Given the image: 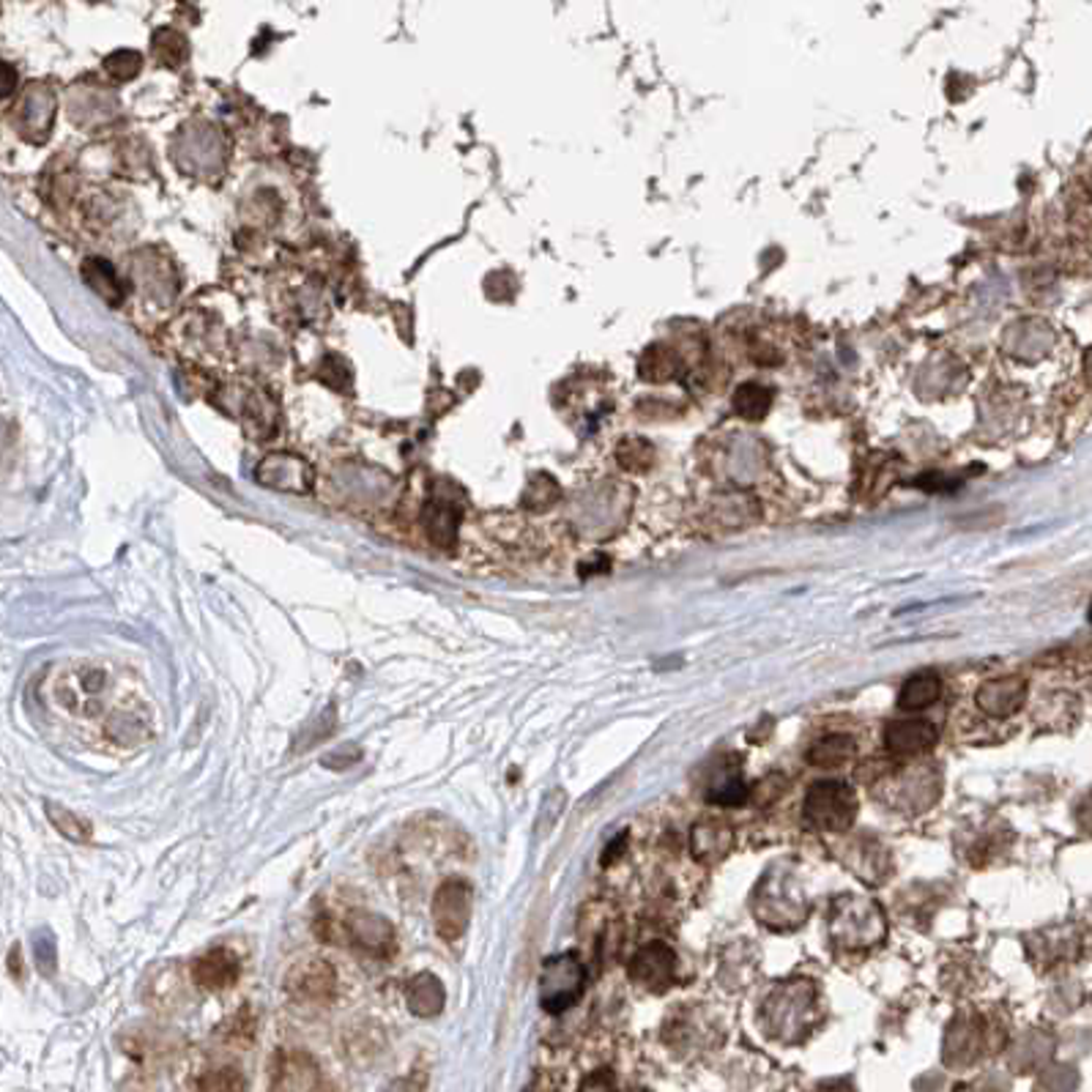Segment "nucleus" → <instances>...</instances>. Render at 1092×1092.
Masks as SVG:
<instances>
[{
  "mask_svg": "<svg viewBox=\"0 0 1092 1092\" xmlns=\"http://www.w3.org/2000/svg\"><path fill=\"white\" fill-rule=\"evenodd\" d=\"M770 405V392L750 383V386H742L740 395H737V411L742 416H761Z\"/></svg>",
  "mask_w": 1092,
  "mask_h": 1092,
  "instance_id": "nucleus-20",
  "label": "nucleus"
},
{
  "mask_svg": "<svg viewBox=\"0 0 1092 1092\" xmlns=\"http://www.w3.org/2000/svg\"><path fill=\"white\" fill-rule=\"evenodd\" d=\"M578 1092H613L611 1073H605V1070H597V1073H592V1076H588L586 1082H583L581 1090H578Z\"/></svg>",
  "mask_w": 1092,
  "mask_h": 1092,
  "instance_id": "nucleus-24",
  "label": "nucleus"
},
{
  "mask_svg": "<svg viewBox=\"0 0 1092 1092\" xmlns=\"http://www.w3.org/2000/svg\"><path fill=\"white\" fill-rule=\"evenodd\" d=\"M405 1000H408V1010H411L413 1016H438L443 1010V1005H447V992H443L441 978H436L433 972H416V975L408 980Z\"/></svg>",
  "mask_w": 1092,
  "mask_h": 1092,
  "instance_id": "nucleus-11",
  "label": "nucleus"
},
{
  "mask_svg": "<svg viewBox=\"0 0 1092 1092\" xmlns=\"http://www.w3.org/2000/svg\"><path fill=\"white\" fill-rule=\"evenodd\" d=\"M105 740L113 748H140L153 737V715L151 707L140 698H123L108 712L105 718Z\"/></svg>",
  "mask_w": 1092,
  "mask_h": 1092,
  "instance_id": "nucleus-6",
  "label": "nucleus"
},
{
  "mask_svg": "<svg viewBox=\"0 0 1092 1092\" xmlns=\"http://www.w3.org/2000/svg\"><path fill=\"white\" fill-rule=\"evenodd\" d=\"M255 1027H258V1022H255L253 1010L241 1008L230 1018H225V1024L220 1027V1035L233 1046H247V1043H253Z\"/></svg>",
  "mask_w": 1092,
  "mask_h": 1092,
  "instance_id": "nucleus-19",
  "label": "nucleus"
},
{
  "mask_svg": "<svg viewBox=\"0 0 1092 1092\" xmlns=\"http://www.w3.org/2000/svg\"><path fill=\"white\" fill-rule=\"evenodd\" d=\"M852 756H855V740L846 734H830L810 748L808 761L816 767H840Z\"/></svg>",
  "mask_w": 1092,
  "mask_h": 1092,
  "instance_id": "nucleus-15",
  "label": "nucleus"
},
{
  "mask_svg": "<svg viewBox=\"0 0 1092 1092\" xmlns=\"http://www.w3.org/2000/svg\"><path fill=\"white\" fill-rule=\"evenodd\" d=\"M47 818L53 822V827L63 838L75 840V843H88L93 838L91 822H85L83 816H77L69 808H61L55 802H47Z\"/></svg>",
  "mask_w": 1092,
  "mask_h": 1092,
  "instance_id": "nucleus-16",
  "label": "nucleus"
},
{
  "mask_svg": "<svg viewBox=\"0 0 1092 1092\" xmlns=\"http://www.w3.org/2000/svg\"><path fill=\"white\" fill-rule=\"evenodd\" d=\"M285 997L301 1008H326L340 992V975L335 964L321 955H307L285 972Z\"/></svg>",
  "mask_w": 1092,
  "mask_h": 1092,
  "instance_id": "nucleus-2",
  "label": "nucleus"
},
{
  "mask_svg": "<svg viewBox=\"0 0 1092 1092\" xmlns=\"http://www.w3.org/2000/svg\"><path fill=\"white\" fill-rule=\"evenodd\" d=\"M627 972L630 980L646 992H665L677 980V955L663 942H650L635 950Z\"/></svg>",
  "mask_w": 1092,
  "mask_h": 1092,
  "instance_id": "nucleus-8",
  "label": "nucleus"
},
{
  "mask_svg": "<svg viewBox=\"0 0 1092 1092\" xmlns=\"http://www.w3.org/2000/svg\"><path fill=\"white\" fill-rule=\"evenodd\" d=\"M940 695L942 680L937 673H917V677H912V680L903 685L901 693H898V707L907 712L925 710V707H931L933 701H940Z\"/></svg>",
  "mask_w": 1092,
  "mask_h": 1092,
  "instance_id": "nucleus-14",
  "label": "nucleus"
},
{
  "mask_svg": "<svg viewBox=\"0 0 1092 1092\" xmlns=\"http://www.w3.org/2000/svg\"><path fill=\"white\" fill-rule=\"evenodd\" d=\"M318 1082H321V1073L307 1055L285 1052L277 1057L275 1076H271L275 1092H310Z\"/></svg>",
  "mask_w": 1092,
  "mask_h": 1092,
  "instance_id": "nucleus-10",
  "label": "nucleus"
},
{
  "mask_svg": "<svg viewBox=\"0 0 1092 1092\" xmlns=\"http://www.w3.org/2000/svg\"><path fill=\"white\" fill-rule=\"evenodd\" d=\"M36 964H38V972H45V975H53L55 967H58V958H55V942L50 940V937L36 940Z\"/></svg>",
  "mask_w": 1092,
  "mask_h": 1092,
  "instance_id": "nucleus-22",
  "label": "nucleus"
},
{
  "mask_svg": "<svg viewBox=\"0 0 1092 1092\" xmlns=\"http://www.w3.org/2000/svg\"><path fill=\"white\" fill-rule=\"evenodd\" d=\"M805 813H808L810 825L827 833H840L855 822L857 800L852 788L838 783V780H825L810 786L808 800H805Z\"/></svg>",
  "mask_w": 1092,
  "mask_h": 1092,
  "instance_id": "nucleus-5",
  "label": "nucleus"
},
{
  "mask_svg": "<svg viewBox=\"0 0 1092 1092\" xmlns=\"http://www.w3.org/2000/svg\"><path fill=\"white\" fill-rule=\"evenodd\" d=\"M1027 698V685L1022 680H994L978 690V703L994 718H1005L1016 712Z\"/></svg>",
  "mask_w": 1092,
  "mask_h": 1092,
  "instance_id": "nucleus-13",
  "label": "nucleus"
},
{
  "mask_svg": "<svg viewBox=\"0 0 1092 1092\" xmlns=\"http://www.w3.org/2000/svg\"><path fill=\"white\" fill-rule=\"evenodd\" d=\"M383 1092H425V1076L420 1073H408L403 1079H395L383 1087Z\"/></svg>",
  "mask_w": 1092,
  "mask_h": 1092,
  "instance_id": "nucleus-23",
  "label": "nucleus"
},
{
  "mask_svg": "<svg viewBox=\"0 0 1092 1092\" xmlns=\"http://www.w3.org/2000/svg\"><path fill=\"white\" fill-rule=\"evenodd\" d=\"M345 933L356 950H362L370 958H378V961H386L395 955L398 950V933H395V925L386 920V917L375 915V912L367 910H353L345 917Z\"/></svg>",
  "mask_w": 1092,
  "mask_h": 1092,
  "instance_id": "nucleus-7",
  "label": "nucleus"
},
{
  "mask_svg": "<svg viewBox=\"0 0 1092 1092\" xmlns=\"http://www.w3.org/2000/svg\"><path fill=\"white\" fill-rule=\"evenodd\" d=\"M940 740V734L928 720H903V723H890L885 731V745L898 753H923L933 748V742Z\"/></svg>",
  "mask_w": 1092,
  "mask_h": 1092,
  "instance_id": "nucleus-12",
  "label": "nucleus"
},
{
  "mask_svg": "<svg viewBox=\"0 0 1092 1092\" xmlns=\"http://www.w3.org/2000/svg\"><path fill=\"white\" fill-rule=\"evenodd\" d=\"M108 693L110 671L96 663H71L66 665L53 682V698L66 715L80 720L108 718Z\"/></svg>",
  "mask_w": 1092,
  "mask_h": 1092,
  "instance_id": "nucleus-1",
  "label": "nucleus"
},
{
  "mask_svg": "<svg viewBox=\"0 0 1092 1092\" xmlns=\"http://www.w3.org/2000/svg\"><path fill=\"white\" fill-rule=\"evenodd\" d=\"M195 1092H247V1082L245 1076H241V1070L225 1065V1068L203 1073V1076L198 1079Z\"/></svg>",
  "mask_w": 1092,
  "mask_h": 1092,
  "instance_id": "nucleus-18",
  "label": "nucleus"
},
{
  "mask_svg": "<svg viewBox=\"0 0 1092 1092\" xmlns=\"http://www.w3.org/2000/svg\"><path fill=\"white\" fill-rule=\"evenodd\" d=\"M586 967L575 953H558L548 958L540 975V1005L545 1013H565L583 997Z\"/></svg>",
  "mask_w": 1092,
  "mask_h": 1092,
  "instance_id": "nucleus-3",
  "label": "nucleus"
},
{
  "mask_svg": "<svg viewBox=\"0 0 1092 1092\" xmlns=\"http://www.w3.org/2000/svg\"><path fill=\"white\" fill-rule=\"evenodd\" d=\"M728 849V830L718 827L715 822L710 825H698L693 830V852L695 857H720Z\"/></svg>",
  "mask_w": 1092,
  "mask_h": 1092,
  "instance_id": "nucleus-17",
  "label": "nucleus"
},
{
  "mask_svg": "<svg viewBox=\"0 0 1092 1092\" xmlns=\"http://www.w3.org/2000/svg\"><path fill=\"white\" fill-rule=\"evenodd\" d=\"M241 978V961L228 947H211L192 964V983L203 992H228Z\"/></svg>",
  "mask_w": 1092,
  "mask_h": 1092,
  "instance_id": "nucleus-9",
  "label": "nucleus"
},
{
  "mask_svg": "<svg viewBox=\"0 0 1092 1092\" xmlns=\"http://www.w3.org/2000/svg\"><path fill=\"white\" fill-rule=\"evenodd\" d=\"M105 69L115 77V80H130L140 71V55L132 53V50H118L105 61Z\"/></svg>",
  "mask_w": 1092,
  "mask_h": 1092,
  "instance_id": "nucleus-21",
  "label": "nucleus"
},
{
  "mask_svg": "<svg viewBox=\"0 0 1092 1092\" xmlns=\"http://www.w3.org/2000/svg\"><path fill=\"white\" fill-rule=\"evenodd\" d=\"M473 912V887L460 877L443 879L433 893V928L447 945L463 940Z\"/></svg>",
  "mask_w": 1092,
  "mask_h": 1092,
  "instance_id": "nucleus-4",
  "label": "nucleus"
}]
</instances>
